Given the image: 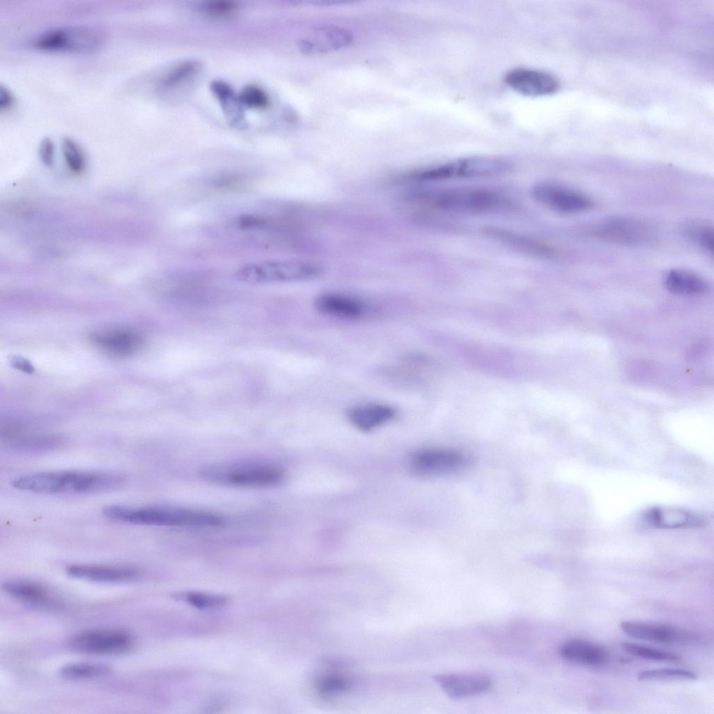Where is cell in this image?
Segmentation results:
<instances>
[{
    "label": "cell",
    "instance_id": "1",
    "mask_svg": "<svg viewBox=\"0 0 714 714\" xmlns=\"http://www.w3.org/2000/svg\"><path fill=\"white\" fill-rule=\"evenodd\" d=\"M409 199L413 204L468 215L500 213L516 207L508 195L485 187H450L418 192Z\"/></svg>",
    "mask_w": 714,
    "mask_h": 714
},
{
    "label": "cell",
    "instance_id": "2",
    "mask_svg": "<svg viewBox=\"0 0 714 714\" xmlns=\"http://www.w3.org/2000/svg\"><path fill=\"white\" fill-rule=\"evenodd\" d=\"M126 478L105 471H60L21 476L12 480L18 489L41 494H92L121 487Z\"/></svg>",
    "mask_w": 714,
    "mask_h": 714
},
{
    "label": "cell",
    "instance_id": "3",
    "mask_svg": "<svg viewBox=\"0 0 714 714\" xmlns=\"http://www.w3.org/2000/svg\"><path fill=\"white\" fill-rule=\"evenodd\" d=\"M102 512L109 519L144 526L214 528L222 526L227 522L225 517L213 512L174 506L110 505L105 506Z\"/></svg>",
    "mask_w": 714,
    "mask_h": 714
},
{
    "label": "cell",
    "instance_id": "4",
    "mask_svg": "<svg viewBox=\"0 0 714 714\" xmlns=\"http://www.w3.org/2000/svg\"><path fill=\"white\" fill-rule=\"evenodd\" d=\"M201 478L210 483L231 487L266 488L283 481L285 471L279 465L263 460H240L204 467Z\"/></svg>",
    "mask_w": 714,
    "mask_h": 714
},
{
    "label": "cell",
    "instance_id": "5",
    "mask_svg": "<svg viewBox=\"0 0 714 714\" xmlns=\"http://www.w3.org/2000/svg\"><path fill=\"white\" fill-rule=\"evenodd\" d=\"M324 273V268L311 261L268 260L252 262L238 268L234 278L248 284H271L310 280Z\"/></svg>",
    "mask_w": 714,
    "mask_h": 714
},
{
    "label": "cell",
    "instance_id": "6",
    "mask_svg": "<svg viewBox=\"0 0 714 714\" xmlns=\"http://www.w3.org/2000/svg\"><path fill=\"white\" fill-rule=\"evenodd\" d=\"M512 167V164L505 159L471 156L425 168L411 176L420 181L487 178L508 174Z\"/></svg>",
    "mask_w": 714,
    "mask_h": 714
},
{
    "label": "cell",
    "instance_id": "7",
    "mask_svg": "<svg viewBox=\"0 0 714 714\" xmlns=\"http://www.w3.org/2000/svg\"><path fill=\"white\" fill-rule=\"evenodd\" d=\"M105 38V33L94 26L64 25L43 31L34 39L33 45L45 51L83 53L98 49Z\"/></svg>",
    "mask_w": 714,
    "mask_h": 714
},
{
    "label": "cell",
    "instance_id": "8",
    "mask_svg": "<svg viewBox=\"0 0 714 714\" xmlns=\"http://www.w3.org/2000/svg\"><path fill=\"white\" fill-rule=\"evenodd\" d=\"M135 645L133 637L118 629H93L77 633L68 641L77 652L98 655H118L130 651Z\"/></svg>",
    "mask_w": 714,
    "mask_h": 714
},
{
    "label": "cell",
    "instance_id": "9",
    "mask_svg": "<svg viewBox=\"0 0 714 714\" xmlns=\"http://www.w3.org/2000/svg\"><path fill=\"white\" fill-rule=\"evenodd\" d=\"M586 232L602 241L625 245L646 244L653 241L655 234L648 224L628 218L602 220L589 227Z\"/></svg>",
    "mask_w": 714,
    "mask_h": 714
},
{
    "label": "cell",
    "instance_id": "10",
    "mask_svg": "<svg viewBox=\"0 0 714 714\" xmlns=\"http://www.w3.org/2000/svg\"><path fill=\"white\" fill-rule=\"evenodd\" d=\"M530 195L538 204L564 214L584 212L592 208L595 204L586 195L552 182L535 183L531 188Z\"/></svg>",
    "mask_w": 714,
    "mask_h": 714
},
{
    "label": "cell",
    "instance_id": "11",
    "mask_svg": "<svg viewBox=\"0 0 714 714\" xmlns=\"http://www.w3.org/2000/svg\"><path fill=\"white\" fill-rule=\"evenodd\" d=\"M469 464V457L462 451L440 448L418 450L409 459L411 470L420 476H434L460 471Z\"/></svg>",
    "mask_w": 714,
    "mask_h": 714
},
{
    "label": "cell",
    "instance_id": "12",
    "mask_svg": "<svg viewBox=\"0 0 714 714\" xmlns=\"http://www.w3.org/2000/svg\"><path fill=\"white\" fill-rule=\"evenodd\" d=\"M620 628L630 637L654 643L692 645L699 641L694 632L668 624L626 621Z\"/></svg>",
    "mask_w": 714,
    "mask_h": 714
},
{
    "label": "cell",
    "instance_id": "13",
    "mask_svg": "<svg viewBox=\"0 0 714 714\" xmlns=\"http://www.w3.org/2000/svg\"><path fill=\"white\" fill-rule=\"evenodd\" d=\"M482 232L508 248L533 257L552 259L557 255V250L551 245L522 233L496 226L484 227Z\"/></svg>",
    "mask_w": 714,
    "mask_h": 714
},
{
    "label": "cell",
    "instance_id": "14",
    "mask_svg": "<svg viewBox=\"0 0 714 714\" xmlns=\"http://www.w3.org/2000/svg\"><path fill=\"white\" fill-rule=\"evenodd\" d=\"M353 39V34L347 29L326 25L317 27L312 33V37L301 40L298 45L302 53L316 55L347 47Z\"/></svg>",
    "mask_w": 714,
    "mask_h": 714
},
{
    "label": "cell",
    "instance_id": "15",
    "mask_svg": "<svg viewBox=\"0 0 714 714\" xmlns=\"http://www.w3.org/2000/svg\"><path fill=\"white\" fill-rule=\"evenodd\" d=\"M505 80L515 91L529 96L549 95L559 89V82L552 75L531 69L511 70L506 75Z\"/></svg>",
    "mask_w": 714,
    "mask_h": 714
},
{
    "label": "cell",
    "instance_id": "16",
    "mask_svg": "<svg viewBox=\"0 0 714 714\" xmlns=\"http://www.w3.org/2000/svg\"><path fill=\"white\" fill-rule=\"evenodd\" d=\"M66 572L77 579L106 583L130 582L139 575L137 568L121 565L75 564L68 565Z\"/></svg>",
    "mask_w": 714,
    "mask_h": 714
},
{
    "label": "cell",
    "instance_id": "17",
    "mask_svg": "<svg viewBox=\"0 0 714 714\" xmlns=\"http://www.w3.org/2000/svg\"><path fill=\"white\" fill-rule=\"evenodd\" d=\"M102 351L114 356H128L137 351L143 344L142 337L128 328H111L96 332L91 336Z\"/></svg>",
    "mask_w": 714,
    "mask_h": 714
},
{
    "label": "cell",
    "instance_id": "18",
    "mask_svg": "<svg viewBox=\"0 0 714 714\" xmlns=\"http://www.w3.org/2000/svg\"><path fill=\"white\" fill-rule=\"evenodd\" d=\"M443 691L450 698L460 699L484 692L492 685L485 675L473 673L442 674L434 677Z\"/></svg>",
    "mask_w": 714,
    "mask_h": 714
},
{
    "label": "cell",
    "instance_id": "19",
    "mask_svg": "<svg viewBox=\"0 0 714 714\" xmlns=\"http://www.w3.org/2000/svg\"><path fill=\"white\" fill-rule=\"evenodd\" d=\"M314 305L324 314L350 320L363 317L367 310L364 301L338 293L322 294L316 298Z\"/></svg>",
    "mask_w": 714,
    "mask_h": 714
},
{
    "label": "cell",
    "instance_id": "20",
    "mask_svg": "<svg viewBox=\"0 0 714 714\" xmlns=\"http://www.w3.org/2000/svg\"><path fill=\"white\" fill-rule=\"evenodd\" d=\"M1 438L7 448L25 453H40L56 449L61 444L59 438L52 435L33 434L22 427H7Z\"/></svg>",
    "mask_w": 714,
    "mask_h": 714
},
{
    "label": "cell",
    "instance_id": "21",
    "mask_svg": "<svg viewBox=\"0 0 714 714\" xmlns=\"http://www.w3.org/2000/svg\"><path fill=\"white\" fill-rule=\"evenodd\" d=\"M565 660L589 667H600L607 662L609 653L600 645L582 639H571L559 648Z\"/></svg>",
    "mask_w": 714,
    "mask_h": 714
},
{
    "label": "cell",
    "instance_id": "22",
    "mask_svg": "<svg viewBox=\"0 0 714 714\" xmlns=\"http://www.w3.org/2000/svg\"><path fill=\"white\" fill-rule=\"evenodd\" d=\"M3 591L22 603L38 607H51L55 605L53 597L43 585L31 581L15 580L4 582Z\"/></svg>",
    "mask_w": 714,
    "mask_h": 714
},
{
    "label": "cell",
    "instance_id": "23",
    "mask_svg": "<svg viewBox=\"0 0 714 714\" xmlns=\"http://www.w3.org/2000/svg\"><path fill=\"white\" fill-rule=\"evenodd\" d=\"M396 415L395 409L383 404H366L351 409L348 418L356 428L371 431L393 420Z\"/></svg>",
    "mask_w": 714,
    "mask_h": 714
},
{
    "label": "cell",
    "instance_id": "24",
    "mask_svg": "<svg viewBox=\"0 0 714 714\" xmlns=\"http://www.w3.org/2000/svg\"><path fill=\"white\" fill-rule=\"evenodd\" d=\"M664 282L669 291L683 296L701 295L708 289L707 281L701 276L682 269L669 271L664 277Z\"/></svg>",
    "mask_w": 714,
    "mask_h": 714
},
{
    "label": "cell",
    "instance_id": "25",
    "mask_svg": "<svg viewBox=\"0 0 714 714\" xmlns=\"http://www.w3.org/2000/svg\"><path fill=\"white\" fill-rule=\"evenodd\" d=\"M110 666L98 662H82L66 664L59 670V675L70 681L98 678L110 674Z\"/></svg>",
    "mask_w": 714,
    "mask_h": 714
},
{
    "label": "cell",
    "instance_id": "26",
    "mask_svg": "<svg viewBox=\"0 0 714 714\" xmlns=\"http://www.w3.org/2000/svg\"><path fill=\"white\" fill-rule=\"evenodd\" d=\"M351 681L347 674L336 668L329 669L317 678L315 687L317 692L326 697H331L347 691Z\"/></svg>",
    "mask_w": 714,
    "mask_h": 714
},
{
    "label": "cell",
    "instance_id": "27",
    "mask_svg": "<svg viewBox=\"0 0 714 714\" xmlns=\"http://www.w3.org/2000/svg\"><path fill=\"white\" fill-rule=\"evenodd\" d=\"M648 517L657 526L666 528L688 526L699 522L695 516L681 510H653Z\"/></svg>",
    "mask_w": 714,
    "mask_h": 714
},
{
    "label": "cell",
    "instance_id": "28",
    "mask_svg": "<svg viewBox=\"0 0 714 714\" xmlns=\"http://www.w3.org/2000/svg\"><path fill=\"white\" fill-rule=\"evenodd\" d=\"M620 646L627 653L645 660L664 662L681 661V658L676 654L639 644L622 642Z\"/></svg>",
    "mask_w": 714,
    "mask_h": 714
},
{
    "label": "cell",
    "instance_id": "29",
    "mask_svg": "<svg viewBox=\"0 0 714 714\" xmlns=\"http://www.w3.org/2000/svg\"><path fill=\"white\" fill-rule=\"evenodd\" d=\"M637 678L642 681H695L696 674L678 668H660L640 671Z\"/></svg>",
    "mask_w": 714,
    "mask_h": 714
},
{
    "label": "cell",
    "instance_id": "30",
    "mask_svg": "<svg viewBox=\"0 0 714 714\" xmlns=\"http://www.w3.org/2000/svg\"><path fill=\"white\" fill-rule=\"evenodd\" d=\"M200 64L197 61L183 62L171 70L162 79L161 86L165 89H172L185 82L199 71Z\"/></svg>",
    "mask_w": 714,
    "mask_h": 714
},
{
    "label": "cell",
    "instance_id": "31",
    "mask_svg": "<svg viewBox=\"0 0 714 714\" xmlns=\"http://www.w3.org/2000/svg\"><path fill=\"white\" fill-rule=\"evenodd\" d=\"M62 151L68 169L75 174H80L86 167V160L81 146L72 138L62 139Z\"/></svg>",
    "mask_w": 714,
    "mask_h": 714
},
{
    "label": "cell",
    "instance_id": "32",
    "mask_svg": "<svg viewBox=\"0 0 714 714\" xmlns=\"http://www.w3.org/2000/svg\"><path fill=\"white\" fill-rule=\"evenodd\" d=\"M684 232L686 236L697 243L708 253H713V228L704 222H692L688 224Z\"/></svg>",
    "mask_w": 714,
    "mask_h": 714
},
{
    "label": "cell",
    "instance_id": "33",
    "mask_svg": "<svg viewBox=\"0 0 714 714\" xmlns=\"http://www.w3.org/2000/svg\"><path fill=\"white\" fill-rule=\"evenodd\" d=\"M240 102L250 108L265 109L269 105V100L264 90L257 86L249 85L239 94Z\"/></svg>",
    "mask_w": 714,
    "mask_h": 714
},
{
    "label": "cell",
    "instance_id": "34",
    "mask_svg": "<svg viewBox=\"0 0 714 714\" xmlns=\"http://www.w3.org/2000/svg\"><path fill=\"white\" fill-rule=\"evenodd\" d=\"M237 10L238 6L236 3L225 0L209 1L204 6V10L208 15L217 18L233 16Z\"/></svg>",
    "mask_w": 714,
    "mask_h": 714
},
{
    "label": "cell",
    "instance_id": "35",
    "mask_svg": "<svg viewBox=\"0 0 714 714\" xmlns=\"http://www.w3.org/2000/svg\"><path fill=\"white\" fill-rule=\"evenodd\" d=\"M185 599L188 603L199 609L217 607L227 601L226 598L222 596L199 593H188L185 595Z\"/></svg>",
    "mask_w": 714,
    "mask_h": 714
},
{
    "label": "cell",
    "instance_id": "36",
    "mask_svg": "<svg viewBox=\"0 0 714 714\" xmlns=\"http://www.w3.org/2000/svg\"><path fill=\"white\" fill-rule=\"evenodd\" d=\"M211 90L224 107H227L234 100V93L231 86L225 82L215 81L211 86Z\"/></svg>",
    "mask_w": 714,
    "mask_h": 714
},
{
    "label": "cell",
    "instance_id": "37",
    "mask_svg": "<svg viewBox=\"0 0 714 714\" xmlns=\"http://www.w3.org/2000/svg\"><path fill=\"white\" fill-rule=\"evenodd\" d=\"M39 153L41 160L45 165H50L52 164L54 160V149L53 142L50 138L45 137L41 141L39 148Z\"/></svg>",
    "mask_w": 714,
    "mask_h": 714
},
{
    "label": "cell",
    "instance_id": "38",
    "mask_svg": "<svg viewBox=\"0 0 714 714\" xmlns=\"http://www.w3.org/2000/svg\"><path fill=\"white\" fill-rule=\"evenodd\" d=\"M13 96L8 89L3 85L0 86V108L7 109L13 102Z\"/></svg>",
    "mask_w": 714,
    "mask_h": 714
}]
</instances>
